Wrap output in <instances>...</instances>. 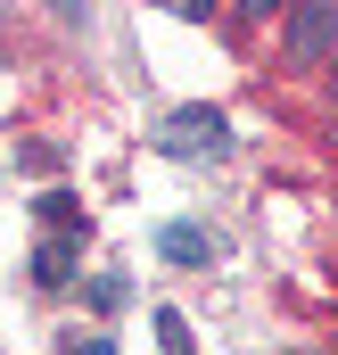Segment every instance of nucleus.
I'll return each instance as SVG.
<instances>
[{
	"label": "nucleus",
	"instance_id": "obj_6",
	"mask_svg": "<svg viewBox=\"0 0 338 355\" xmlns=\"http://www.w3.org/2000/svg\"><path fill=\"white\" fill-rule=\"evenodd\" d=\"M330 99H338V67H330Z\"/></svg>",
	"mask_w": 338,
	"mask_h": 355
},
{
	"label": "nucleus",
	"instance_id": "obj_4",
	"mask_svg": "<svg viewBox=\"0 0 338 355\" xmlns=\"http://www.w3.org/2000/svg\"><path fill=\"white\" fill-rule=\"evenodd\" d=\"M33 281H42V289H66V281H75V240H42V248H33Z\"/></svg>",
	"mask_w": 338,
	"mask_h": 355
},
{
	"label": "nucleus",
	"instance_id": "obj_1",
	"mask_svg": "<svg viewBox=\"0 0 338 355\" xmlns=\"http://www.w3.org/2000/svg\"><path fill=\"white\" fill-rule=\"evenodd\" d=\"M223 141H231V124H223L215 107H173L166 132H157L166 157H223Z\"/></svg>",
	"mask_w": 338,
	"mask_h": 355
},
{
	"label": "nucleus",
	"instance_id": "obj_2",
	"mask_svg": "<svg viewBox=\"0 0 338 355\" xmlns=\"http://www.w3.org/2000/svg\"><path fill=\"white\" fill-rule=\"evenodd\" d=\"M330 42H338V0H305L289 17V58L314 67V58H330Z\"/></svg>",
	"mask_w": 338,
	"mask_h": 355
},
{
	"label": "nucleus",
	"instance_id": "obj_5",
	"mask_svg": "<svg viewBox=\"0 0 338 355\" xmlns=\"http://www.w3.org/2000/svg\"><path fill=\"white\" fill-rule=\"evenodd\" d=\"M75 355H116V347H107V339H75Z\"/></svg>",
	"mask_w": 338,
	"mask_h": 355
},
{
	"label": "nucleus",
	"instance_id": "obj_3",
	"mask_svg": "<svg viewBox=\"0 0 338 355\" xmlns=\"http://www.w3.org/2000/svg\"><path fill=\"white\" fill-rule=\"evenodd\" d=\"M157 257H173V265H206L215 240H206L198 223H166V232H157Z\"/></svg>",
	"mask_w": 338,
	"mask_h": 355
}]
</instances>
